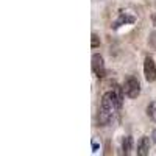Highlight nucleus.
Listing matches in <instances>:
<instances>
[{
	"label": "nucleus",
	"instance_id": "f257e3e1",
	"mask_svg": "<svg viewBox=\"0 0 156 156\" xmlns=\"http://www.w3.org/2000/svg\"><path fill=\"white\" fill-rule=\"evenodd\" d=\"M122 89H123V94H125L128 98H136V97L140 94V83H139V80H137L136 76L129 75L126 80H125Z\"/></svg>",
	"mask_w": 156,
	"mask_h": 156
},
{
	"label": "nucleus",
	"instance_id": "f03ea898",
	"mask_svg": "<svg viewBox=\"0 0 156 156\" xmlns=\"http://www.w3.org/2000/svg\"><path fill=\"white\" fill-rule=\"evenodd\" d=\"M144 73H145V80L148 83L156 80V62L150 56H147L144 61Z\"/></svg>",
	"mask_w": 156,
	"mask_h": 156
},
{
	"label": "nucleus",
	"instance_id": "7ed1b4c3",
	"mask_svg": "<svg viewBox=\"0 0 156 156\" xmlns=\"http://www.w3.org/2000/svg\"><path fill=\"white\" fill-rule=\"evenodd\" d=\"M90 66H92V72L98 76V78H103L106 75V70H105V62H103V58L101 55H92V62H90Z\"/></svg>",
	"mask_w": 156,
	"mask_h": 156
},
{
	"label": "nucleus",
	"instance_id": "20e7f679",
	"mask_svg": "<svg viewBox=\"0 0 156 156\" xmlns=\"http://www.w3.org/2000/svg\"><path fill=\"white\" fill-rule=\"evenodd\" d=\"M150 153V137L142 136L137 142V154L139 156H147Z\"/></svg>",
	"mask_w": 156,
	"mask_h": 156
},
{
	"label": "nucleus",
	"instance_id": "39448f33",
	"mask_svg": "<svg viewBox=\"0 0 156 156\" xmlns=\"http://www.w3.org/2000/svg\"><path fill=\"white\" fill-rule=\"evenodd\" d=\"M131 148H133V139H131V136H125L123 140H122V150H123V154H129Z\"/></svg>",
	"mask_w": 156,
	"mask_h": 156
},
{
	"label": "nucleus",
	"instance_id": "423d86ee",
	"mask_svg": "<svg viewBox=\"0 0 156 156\" xmlns=\"http://www.w3.org/2000/svg\"><path fill=\"white\" fill-rule=\"evenodd\" d=\"M131 23V22H134V17H128V16H125V14H122L120 16V19L117 20V22H114V25H112V28H117V27H120L122 23Z\"/></svg>",
	"mask_w": 156,
	"mask_h": 156
},
{
	"label": "nucleus",
	"instance_id": "0eeeda50",
	"mask_svg": "<svg viewBox=\"0 0 156 156\" xmlns=\"http://www.w3.org/2000/svg\"><path fill=\"white\" fill-rule=\"evenodd\" d=\"M147 115L151 120H156V101H151L147 106Z\"/></svg>",
	"mask_w": 156,
	"mask_h": 156
},
{
	"label": "nucleus",
	"instance_id": "6e6552de",
	"mask_svg": "<svg viewBox=\"0 0 156 156\" xmlns=\"http://www.w3.org/2000/svg\"><path fill=\"white\" fill-rule=\"evenodd\" d=\"M90 47H92V48L100 47V37H98V34H95V33L90 36Z\"/></svg>",
	"mask_w": 156,
	"mask_h": 156
},
{
	"label": "nucleus",
	"instance_id": "1a4fd4ad",
	"mask_svg": "<svg viewBox=\"0 0 156 156\" xmlns=\"http://www.w3.org/2000/svg\"><path fill=\"white\" fill-rule=\"evenodd\" d=\"M148 44H150V47L156 48V31H151V33H150V39H148Z\"/></svg>",
	"mask_w": 156,
	"mask_h": 156
},
{
	"label": "nucleus",
	"instance_id": "9d476101",
	"mask_svg": "<svg viewBox=\"0 0 156 156\" xmlns=\"http://www.w3.org/2000/svg\"><path fill=\"white\" fill-rule=\"evenodd\" d=\"M151 140H153L154 144H156V128L153 129V133H151Z\"/></svg>",
	"mask_w": 156,
	"mask_h": 156
},
{
	"label": "nucleus",
	"instance_id": "9b49d317",
	"mask_svg": "<svg viewBox=\"0 0 156 156\" xmlns=\"http://www.w3.org/2000/svg\"><path fill=\"white\" fill-rule=\"evenodd\" d=\"M92 148H94V151H97L98 150V144H92Z\"/></svg>",
	"mask_w": 156,
	"mask_h": 156
},
{
	"label": "nucleus",
	"instance_id": "f8f14e48",
	"mask_svg": "<svg viewBox=\"0 0 156 156\" xmlns=\"http://www.w3.org/2000/svg\"><path fill=\"white\" fill-rule=\"evenodd\" d=\"M151 20H153V25H156V14L151 16Z\"/></svg>",
	"mask_w": 156,
	"mask_h": 156
}]
</instances>
